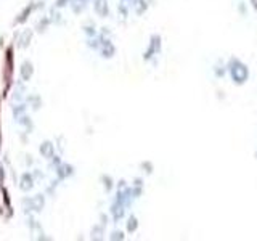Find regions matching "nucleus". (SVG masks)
<instances>
[{
  "label": "nucleus",
  "instance_id": "nucleus-1",
  "mask_svg": "<svg viewBox=\"0 0 257 241\" xmlns=\"http://www.w3.org/2000/svg\"><path fill=\"white\" fill-rule=\"evenodd\" d=\"M31 74H32V68H31V63H24L23 64V71H21V76L23 79H29L31 77Z\"/></svg>",
  "mask_w": 257,
  "mask_h": 241
},
{
  "label": "nucleus",
  "instance_id": "nucleus-2",
  "mask_svg": "<svg viewBox=\"0 0 257 241\" xmlns=\"http://www.w3.org/2000/svg\"><path fill=\"white\" fill-rule=\"evenodd\" d=\"M29 39H31V32L27 31V32H24L23 37H21V45H27V43H29Z\"/></svg>",
  "mask_w": 257,
  "mask_h": 241
}]
</instances>
